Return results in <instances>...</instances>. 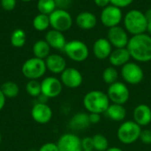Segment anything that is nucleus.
<instances>
[{"label":"nucleus","mask_w":151,"mask_h":151,"mask_svg":"<svg viewBox=\"0 0 151 151\" xmlns=\"http://www.w3.org/2000/svg\"><path fill=\"white\" fill-rule=\"evenodd\" d=\"M131 58L138 62H149L151 61V36L141 34L133 36L127 46Z\"/></svg>","instance_id":"obj_1"},{"label":"nucleus","mask_w":151,"mask_h":151,"mask_svg":"<svg viewBox=\"0 0 151 151\" xmlns=\"http://www.w3.org/2000/svg\"><path fill=\"white\" fill-rule=\"evenodd\" d=\"M124 25L127 32L133 36L144 34L147 31L148 20L140 10H130L124 18Z\"/></svg>","instance_id":"obj_3"},{"label":"nucleus","mask_w":151,"mask_h":151,"mask_svg":"<svg viewBox=\"0 0 151 151\" xmlns=\"http://www.w3.org/2000/svg\"><path fill=\"white\" fill-rule=\"evenodd\" d=\"M60 81L67 88L76 89L83 82L81 73L75 68H66L60 75Z\"/></svg>","instance_id":"obj_12"},{"label":"nucleus","mask_w":151,"mask_h":151,"mask_svg":"<svg viewBox=\"0 0 151 151\" xmlns=\"http://www.w3.org/2000/svg\"><path fill=\"white\" fill-rule=\"evenodd\" d=\"M104 114L110 119L116 121V122H120L126 118L127 109L124 107V105L112 103V104H110L109 108L107 109Z\"/></svg>","instance_id":"obj_23"},{"label":"nucleus","mask_w":151,"mask_h":151,"mask_svg":"<svg viewBox=\"0 0 151 151\" xmlns=\"http://www.w3.org/2000/svg\"><path fill=\"white\" fill-rule=\"evenodd\" d=\"M92 139L94 143V150L106 151L109 149V141L104 134H95Z\"/></svg>","instance_id":"obj_29"},{"label":"nucleus","mask_w":151,"mask_h":151,"mask_svg":"<svg viewBox=\"0 0 151 151\" xmlns=\"http://www.w3.org/2000/svg\"><path fill=\"white\" fill-rule=\"evenodd\" d=\"M16 0H1V5L5 11H12L16 6Z\"/></svg>","instance_id":"obj_34"},{"label":"nucleus","mask_w":151,"mask_h":151,"mask_svg":"<svg viewBox=\"0 0 151 151\" xmlns=\"http://www.w3.org/2000/svg\"><path fill=\"white\" fill-rule=\"evenodd\" d=\"M106 151H123L120 148H118V147H111V148H109Z\"/></svg>","instance_id":"obj_43"},{"label":"nucleus","mask_w":151,"mask_h":151,"mask_svg":"<svg viewBox=\"0 0 151 151\" xmlns=\"http://www.w3.org/2000/svg\"><path fill=\"white\" fill-rule=\"evenodd\" d=\"M45 41L49 44L50 48H54L57 50H64L66 40L64 36V34L60 31L51 29L49 30L45 35Z\"/></svg>","instance_id":"obj_20"},{"label":"nucleus","mask_w":151,"mask_h":151,"mask_svg":"<svg viewBox=\"0 0 151 151\" xmlns=\"http://www.w3.org/2000/svg\"><path fill=\"white\" fill-rule=\"evenodd\" d=\"M49 18L52 28L62 33L70 29L73 25L72 16L66 10L56 9L49 15Z\"/></svg>","instance_id":"obj_7"},{"label":"nucleus","mask_w":151,"mask_h":151,"mask_svg":"<svg viewBox=\"0 0 151 151\" xmlns=\"http://www.w3.org/2000/svg\"><path fill=\"white\" fill-rule=\"evenodd\" d=\"M102 77L105 84L111 85L118 81L119 72L115 67L110 66V67H107L106 69H104V70L103 71V74H102Z\"/></svg>","instance_id":"obj_28"},{"label":"nucleus","mask_w":151,"mask_h":151,"mask_svg":"<svg viewBox=\"0 0 151 151\" xmlns=\"http://www.w3.org/2000/svg\"><path fill=\"white\" fill-rule=\"evenodd\" d=\"M110 100L107 93L100 90H92L87 93L83 98V106L88 113H105L110 106Z\"/></svg>","instance_id":"obj_2"},{"label":"nucleus","mask_w":151,"mask_h":151,"mask_svg":"<svg viewBox=\"0 0 151 151\" xmlns=\"http://www.w3.org/2000/svg\"><path fill=\"white\" fill-rule=\"evenodd\" d=\"M45 64L47 70L52 74H60L66 69V61L59 54H50L45 60Z\"/></svg>","instance_id":"obj_17"},{"label":"nucleus","mask_w":151,"mask_h":151,"mask_svg":"<svg viewBox=\"0 0 151 151\" xmlns=\"http://www.w3.org/2000/svg\"><path fill=\"white\" fill-rule=\"evenodd\" d=\"M134 121L141 127L147 126L151 123V108L147 104L137 105L133 112Z\"/></svg>","instance_id":"obj_16"},{"label":"nucleus","mask_w":151,"mask_h":151,"mask_svg":"<svg viewBox=\"0 0 151 151\" xmlns=\"http://www.w3.org/2000/svg\"><path fill=\"white\" fill-rule=\"evenodd\" d=\"M141 142L145 145H150L151 144V130L150 129H144L142 130L140 139Z\"/></svg>","instance_id":"obj_33"},{"label":"nucleus","mask_w":151,"mask_h":151,"mask_svg":"<svg viewBox=\"0 0 151 151\" xmlns=\"http://www.w3.org/2000/svg\"><path fill=\"white\" fill-rule=\"evenodd\" d=\"M107 39L115 48H126L130 38L128 37L127 32L123 28L116 26L109 28Z\"/></svg>","instance_id":"obj_13"},{"label":"nucleus","mask_w":151,"mask_h":151,"mask_svg":"<svg viewBox=\"0 0 151 151\" xmlns=\"http://www.w3.org/2000/svg\"><path fill=\"white\" fill-rule=\"evenodd\" d=\"M58 151H82L81 140L74 133H65L57 142Z\"/></svg>","instance_id":"obj_15"},{"label":"nucleus","mask_w":151,"mask_h":151,"mask_svg":"<svg viewBox=\"0 0 151 151\" xmlns=\"http://www.w3.org/2000/svg\"><path fill=\"white\" fill-rule=\"evenodd\" d=\"M82 151H86V150H82Z\"/></svg>","instance_id":"obj_47"},{"label":"nucleus","mask_w":151,"mask_h":151,"mask_svg":"<svg viewBox=\"0 0 151 151\" xmlns=\"http://www.w3.org/2000/svg\"><path fill=\"white\" fill-rule=\"evenodd\" d=\"M147 31L149 34L151 35V21H148V26H147Z\"/></svg>","instance_id":"obj_44"},{"label":"nucleus","mask_w":151,"mask_h":151,"mask_svg":"<svg viewBox=\"0 0 151 151\" xmlns=\"http://www.w3.org/2000/svg\"><path fill=\"white\" fill-rule=\"evenodd\" d=\"M54 1L58 9H62V10L67 9L72 3V0H54Z\"/></svg>","instance_id":"obj_37"},{"label":"nucleus","mask_w":151,"mask_h":151,"mask_svg":"<svg viewBox=\"0 0 151 151\" xmlns=\"http://www.w3.org/2000/svg\"><path fill=\"white\" fill-rule=\"evenodd\" d=\"M56 4L54 0H38L37 9L40 13L50 15L56 10Z\"/></svg>","instance_id":"obj_30"},{"label":"nucleus","mask_w":151,"mask_h":151,"mask_svg":"<svg viewBox=\"0 0 151 151\" xmlns=\"http://www.w3.org/2000/svg\"><path fill=\"white\" fill-rule=\"evenodd\" d=\"M37 99H38V102L39 103H46L47 102V101L49 100L45 95H43L42 93H41L38 97H37Z\"/></svg>","instance_id":"obj_41"},{"label":"nucleus","mask_w":151,"mask_h":151,"mask_svg":"<svg viewBox=\"0 0 151 151\" xmlns=\"http://www.w3.org/2000/svg\"><path fill=\"white\" fill-rule=\"evenodd\" d=\"M122 16L123 15L120 8L116 7L112 4H109L103 9L100 19L104 26L111 28L119 26V24L122 20Z\"/></svg>","instance_id":"obj_10"},{"label":"nucleus","mask_w":151,"mask_h":151,"mask_svg":"<svg viewBox=\"0 0 151 151\" xmlns=\"http://www.w3.org/2000/svg\"><path fill=\"white\" fill-rule=\"evenodd\" d=\"M88 117H89L90 124H92V125H96V124H98L101 121V115L100 114L88 113Z\"/></svg>","instance_id":"obj_38"},{"label":"nucleus","mask_w":151,"mask_h":151,"mask_svg":"<svg viewBox=\"0 0 151 151\" xmlns=\"http://www.w3.org/2000/svg\"><path fill=\"white\" fill-rule=\"evenodd\" d=\"M53 116L52 109L46 103H39L37 102L35 104L31 109V117L36 122L40 125H46L48 124Z\"/></svg>","instance_id":"obj_14"},{"label":"nucleus","mask_w":151,"mask_h":151,"mask_svg":"<svg viewBox=\"0 0 151 151\" xmlns=\"http://www.w3.org/2000/svg\"><path fill=\"white\" fill-rule=\"evenodd\" d=\"M5 102H6V97L4 95V93H2V91L0 89V111L4 108Z\"/></svg>","instance_id":"obj_40"},{"label":"nucleus","mask_w":151,"mask_h":151,"mask_svg":"<svg viewBox=\"0 0 151 151\" xmlns=\"http://www.w3.org/2000/svg\"><path fill=\"white\" fill-rule=\"evenodd\" d=\"M107 95L110 101L114 104L124 105L130 98V91L126 84L117 81L116 83L109 85L107 90Z\"/></svg>","instance_id":"obj_8"},{"label":"nucleus","mask_w":151,"mask_h":151,"mask_svg":"<svg viewBox=\"0 0 151 151\" xmlns=\"http://www.w3.org/2000/svg\"><path fill=\"white\" fill-rule=\"evenodd\" d=\"M64 52L72 61L76 62L85 61L89 55L88 45L80 40H72L66 43Z\"/></svg>","instance_id":"obj_6"},{"label":"nucleus","mask_w":151,"mask_h":151,"mask_svg":"<svg viewBox=\"0 0 151 151\" xmlns=\"http://www.w3.org/2000/svg\"><path fill=\"white\" fill-rule=\"evenodd\" d=\"M1 142H2V134L0 133V144H1Z\"/></svg>","instance_id":"obj_45"},{"label":"nucleus","mask_w":151,"mask_h":151,"mask_svg":"<svg viewBox=\"0 0 151 151\" xmlns=\"http://www.w3.org/2000/svg\"><path fill=\"white\" fill-rule=\"evenodd\" d=\"M37 151H58V148L57 146V143L47 142L42 145Z\"/></svg>","instance_id":"obj_36"},{"label":"nucleus","mask_w":151,"mask_h":151,"mask_svg":"<svg viewBox=\"0 0 151 151\" xmlns=\"http://www.w3.org/2000/svg\"><path fill=\"white\" fill-rule=\"evenodd\" d=\"M94 2L98 7H102V8H105L106 6L109 5V4H111L110 0H94Z\"/></svg>","instance_id":"obj_39"},{"label":"nucleus","mask_w":151,"mask_h":151,"mask_svg":"<svg viewBox=\"0 0 151 151\" xmlns=\"http://www.w3.org/2000/svg\"><path fill=\"white\" fill-rule=\"evenodd\" d=\"M42 93L48 99L56 98L62 93L63 84L55 77H47L41 82Z\"/></svg>","instance_id":"obj_11"},{"label":"nucleus","mask_w":151,"mask_h":151,"mask_svg":"<svg viewBox=\"0 0 151 151\" xmlns=\"http://www.w3.org/2000/svg\"><path fill=\"white\" fill-rule=\"evenodd\" d=\"M112 52V45L107 38H98L93 44V53L98 60H106Z\"/></svg>","instance_id":"obj_18"},{"label":"nucleus","mask_w":151,"mask_h":151,"mask_svg":"<svg viewBox=\"0 0 151 151\" xmlns=\"http://www.w3.org/2000/svg\"><path fill=\"white\" fill-rule=\"evenodd\" d=\"M88 114L86 112H78L76 113L70 120L69 125L72 129L76 131L85 130L90 125Z\"/></svg>","instance_id":"obj_22"},{"label":"nucleus","mask_w":151,"mask_h":151,"mask_svg":"<svg viewBox=\"0 0 151 151\" xmlns=\"http://www.w3.org/2000/svg\"><path fill=\"white\" fill-rule=\"evenodd\" d=\"M22 1H25V2H28V1H31V0H22Z\"/></svg>","instance_id":"obj_46"},{"label":"nucleus","mask_w":151,"mask_h":151,"mask_svg":"<svg viewBox=\"0 0 151 151\" xmlns=\"http://www.w3.org/2000/svg\"><path fill=\"white\" fill-rule=\"evenodd\" d=\"M49 26H50L49 15L39 13L33 20V27L38 31H44Z\"/></svg>","instance_id":"obj_27"},{"label":"nucleus","mask_w":151,"mask_h":151,"mask_svg":"<svg viewBox=\"0 0 151 151\" xmlns=\"http://www.w3.org/2000/svg\"><path fill=\"white\" fill-rule=\"evenodd\" d=\"M10 40H11V44L12 46H14L16 48L23 47L27 41L26 32L21 28H17L12 31Z\"/></svg>","instance_id":"obj_25"},{"label":"nucleus","mask_w":151,"mask_h":151,"mask_svg":"<svg viewBox=\"0 0 151 151\" xmlns=\"http://www.w3.org/2000/svg\"><path fill=\"white\" fill-rule=\"evenodd\" d=\"M47 68L44 60L38 58H30L27 60L21 68L22 74L29 80H37L44 76Z\"/></svg>","instance_id":"obj_5"},{"label":"nucleus","mask_w":151,"mask_h":151,"mask_svg":"<svg viewBox=\"0 0 151 151\" xmlns=\"http://www.w3.org/2000/svg\"><path fill=\"white\" fill-rule=\"evenodd\" d=\"M75 21L80 28L88 30L96 27L97 20L94 13L90 12H82L77 15Z\"/></svg>","instance_id":"obj_21"},{"label":"nucleus","mask_w":151,"mask_h":151,"mask_svg":"<svg viewBox=\"0 0 151 151\" xmlns=\"http://www.w3.org/2000/svg\"><path fill=\"white\" fill-rule=\"evenodd\" d=\"M142 127L137 125L134 120H128L123 122L117 132L118 139L125 145L134 143L140 139Z\"/></svg>","instance_id":"obj_4"},{"label":"nucleus","mask_w":151,"mask_h":151,"mask_svg":"<svg viewBox=\"0 0 151 151\" xmlns=\"http://www.w3.org/2000/svg\"><path fill=\"white\" fill-rule=\"evenodd\" d=\"M111 4L119 8H124L132 4L134 0H110Z\"/></svg>","instance_id":"obj_35"},{"label":"nucleus","mask_w":151,"mask_h":151,"mask_svg":"<svg viewBox=\"0 0 151 151\" xmlns=\"http://www.w3.org/2000/svg\"><path fill=\"white\" fill-rule=\"evenodd\" d=\"M121 77L124 81L129 85H139L144 78L143 69L135 62L129 61L121 68Z\"/></svg>","instance_id":"obj_9"},{"label":"nucleus","mask_w":151,"mask_h":151,"mask_svg":"<svg viewBox=\"0 0 151 151\" xmlns=\"http://www.w3.org/2000/svg\"><path fill=\"white\" fill-rule=\"evenodd\" d=\"M82 150L94 151V143L92 137H85L81 140Z\"/></svg>","instance_id":"obj_32"},{"label":"nucleus","mask_w":151,"mask_h":151,"mask_svg":"<svg viewBox=\"0 0 151 151\" xmlns=\"http://www.w3.org/2000/svg\"><path fill=\"white\" fill-rule=\"evenodd\" d=\"M144 14H145V17H146L147 20L148 21H151V8H150L149 10H147Z\"/></svg>","instance_id":"obj_42"},{"label":"nucleus","mask_w":151,"mask_h":151,"mask_svg":"<svg viewBox=\"0 0 151 151\" xmlns=\"http://www.w3.org/2000/svg\"><path fill=\"white\" fill-rule=\"evenodd\" d=\"M26 92L28 95L37 98L42 93V87L41 83L37 80H29L26 84Z\"/></svg>","instance_id":"obj_31"},{"label":"nucleus","mask_w":151,"mask_h":151,"mask_svg":"<svg viewBox=\"0 0 151 151\" xmlns=\"http://www.w3.org/2000/svg\"><path fill=\"white\" fill-rule=\"evenodd\" d=\"M131 56L127 48H115L109 57L110 63L112 67H123L130 61Z\"/></svg>","instance_id":"obj_19"},{"label":"nucleus","mask_w":151,"mask_h":151,"mask_svg":"<svg viewBox=\"0 0 151 151\" xmlns=\"http://www.w3.org/2000/svg\"><path fill=\"white\" fill-rule=\"evenodd\" d=\"M2 93L6 98H15L19 93V87L15 82L8 81L4 83L0 87Z\"/></svg>","instance_id":"obj_26"},{"label":"nucleus","mask_w":151,"mask_h":151,"mask_svg":"<svg viewBox=\"0 0 151 151\" xmlns=\"http://www.w3.org/2000/svg\"><path fill=\"white\" fill-rule=\"evenodd\" d=\"M50 53V46L45 40H38L33 45V53L35 58L45 60Z\"/></svg>","instance_id":"obj_24"}]
</instances>
